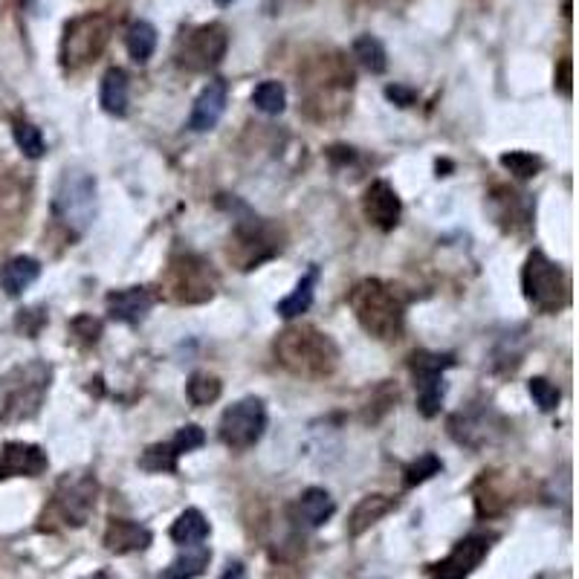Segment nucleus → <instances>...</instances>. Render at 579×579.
<instances>
[{"label":"nucleus","instance_id":"f257e3e1","mask_svg":"<svg viewBox=\"0 0 579 579\" xmlns=\"http://www.w3.org/2000/svg\"><path fill=\"white\" fill-rule=\"evenodd\" d=\"M348 304L362 331L380 342H397L406 328V293L383 278H362L354 284Z\"/></svg>","mask_w":579,"mask_h":579},{"label":"nucleus","instance_id":"f03ea898","mask_svg":"<svg viewBox=\"0 0 579 579\" xmlns=\"http://www.w3.org/2000/svg\"><path fill=\"white\" fill-rule=\"evenodd\" d=\"M278 365L304 380H325L339 365V348L328 333L313 325H290L273 342Z\"/></svg>","mask_w":579,"mask_h":579},{"label":"nucleus","instance_id":"7ed1b4c3","mask_svg":"<svg viewBox=\"0 0 579 579\" xmlns=\"http://www.w3.org/2000/svg\"><path fill=\"white\" fill-rule=\"evenodd\" d=\"M304 93V108L313 116L319 108V119H328L331 108L342 113L345 111V96L354 87V73L345 64L342 56H322L316 58L307 70H304V82H299Z\"/></svg>","mask_w":579,"mask_h":579},{"label":"nucleus","instance_id":"20e7f679","mask_svg":"<svg viewBox=\"0 0 579 579\" xmlns=\"http://www.w3.org/2000/svg\"><path fill=\"white\" fill-rule=\"evenodd\" d=\"M99 484L90 472H67L58 481L56 493L44 507L41 530H61V527H82L96 510Z\"/></svg>","mask_w":579,"mask_h":579},{"label":"nucleus","instance_id":"39448f33","mask_svg":"<svg viewBox=\"0 0 579 579\" xmlns=\"http://www.w3.org/2000/svg\"><path fill=\"white\" fill-rule=\"evenodd\" d=\"M524 299L542 313H559L571 304V276L542 249H533L522 270Z\"/></svg>","mask_w":579,"mask_h":579},{"label":"nucleus","instance_id":"423d86ee","mask_svg":"<svg viewBox=\"0 0 579 579\" xmlns=\"http://www.w3.org/2000/svg\"><path fill=\"white\" fill-rule=\"evenodd\" d=\"M53 380V368L47 362H29L9 374L3 400H0V420L3 423H21L35 417Z\"/></svg>","mask_w":579,"mask_h":579},{"label":"nucleus","instance_id":"0eeeda50","mask_svg":"<svg viewBox=\"0 0 579 579\" xmlns=\"http://www.w3.org/2000/svg\"><path fill=\"white\" fill-rule=\"evenodd\" d=\"M53 212L73 235H82L96 218V177L82 168H67L56 186Z\"/></svg>","mask_w":579,"mask_h":579},{"label":"nucleus","instance_id":"6e6552de","mask_svg":"<svg viewBox=\"0 0 579 579\" xmlns=\"http://www.w3.org/2000/svg\"><path fill=\"white\" fill-rule=\"evenodd\" d=\"M166 296L177 304H203L209 302L218 290V276L212 264L194 252H177L168 261Z\"/></svg>","mask_w":579,"mask_h":579},{"label":"nucleus","instance_id":"1a4fd4ad","mask_svg":"<svg viewBox=\"0 0 579 579\" xmlns=\"http://www.w3.org/2000/svg\"><path fill=\"white\" fill-rule=\"evenodd\" d=\"M111 32L113 24L108 15L87 12V15L73 18L64 27V38H61V64L67 70H79L84 64L96 61L102 56V50L108 47Z\"/></svg>","mask_w":579,"mask_h":579},{"label":"nucleus","instance_id":"9d476101","mask_svg":"<svg viewBox=\"0 0 579 579\" xmlns=\"http://www.w3.org/2000/svg\"><path fill=\"white\" fill-rule=\"evenodd\" d=\"M226 50H229V29L212 21V24L183 29L174 47V58L189 73H209L221 64Z\"/></svg>","mask_w":579,"mask_h":579},{"label":"nucleus","instance_id":"9b49d317","mask_svg":"<svg viewBox=\"0 0 579 579\" xmlns=\"http://www.w3.org/2000/svg\"><path fill=\"white\" fill-rule=\"evenodd\" d=\"M267 429V406L261 397H244L238 403H232L221 417V426H218V435L221 441L235 449V452H244L252 449L255 443L261 441Z\"/></svg>","mask_w":579,"mask_h":579},{"label":"nucleus","instance_id":"f8f14e48","mask_svg":"<svg viewBox=\"0 0 579 579\" xmlns=\"http://www.w3.org/2000/svg\"><path fill=\"white\" fill-rule=\"evenodd\" d=\"M455 365L452 354H432V351H414L409 357V371L417 386V409L423 417H435L441 412L446 380L443 371Z\"/></svg>","mask_w":579,"mask_h":579},{"label":"nucleus","instance_id":"ddd939ff","mask_svg":"<svg viewBox=\"0 0 579 579\" xmlns=\"http://www.w3.org/2000/svg\"><path fill=\"white\" fill-rule=\"evenodd\" d=\"M278 249H281V244L273 238V232L264 223L249 218L247 226H238L229 255L241 264V270H255L261 261L273 258Z\"/></svg>","mask_w":579,"mask_h":579},{"label":"nucleus","instance_id":"4468645a","mask_svg":"<svg viewBox=\"0 0 579 579\" xmlns=\"http://www.w3.org/2000/svg\"><path fill=\"white\" fill-rule=\"evenodd\" d=\"M490 551V539L475 533V536H467L464 542H458L452 553L441 559L438 565H429V574L432 579H467Z\"/></svg>","mask_w":579,"mask_h":579},{"label":"nucleus","instance_id":"2eb2a0df","mask_svg":"<svg viewBox=\"0 0 579 579\" xmlns=\"http://www.w3.org/2000/svg\"><path fill=\"white\" fill-rule=\"evenodd\" d=\"M50 467V458L41 446L9 441L0 446V481L6 478H38Z\"/></svg>","mask_w":579,"mask_h":579},{"label":"nucleus","instance_id":"dca6fc26","mask_svg":"<svg viewBox=\"0 0 579 579\" xmlns=\"http://www.w3.org/2000/svg\"><path fill=\"white\" fill-rule=\"evenodd\" d=\"M362 212H365V221L371 226H377L380 232H391L400 223L403 203H400V197H397L391 183L374 180L362 194Z\"/></svg>","mask_w":579,"mask_h":579},{"label":"nucleus","instance_id":"f3484780","mask_svg":"<svg viewBox=\"0 0 579 579\" xmlns=\"http://www.w3.org/2000/svg\"><path fill=\"white\" fill-rule=\"evenodd\" d=\"M108 316L113 322H122V325H139L151 307H154V296L148 287H125V290H113L108 293Z\"/></svg>","mask_w":579,"mask_h":579},{"label":"nucleus","instance_id":"a211bd4d","mask_svg":"<svg viewBox=\"0 0 579 579\" xmlns=\"http://www.w3.org/2000/svg\"><path fill=\"white\" fill-rule=\"evenodd\" d=\"M226 99H229V87H226V82L215 79V82L206 84V87L200 90V96L194 99L192 116H189V128L197 131V134L212 131V128L221 122L223 111H226Z\"/></svg>","mask_w":579,"mask_h":579},{"label":"nucleus","instance_id":"6ab92c4d","mask_svg":"<svg viewBox=\"0 0 579 579\" xmlns=\"http://www.w3.org/2000/svg\"><path fill=\"white\" fill-rule=\"evenodd\" d=\"M102 542L111 553L125 556V553L145 551L151 545V530L145 524L131 522V519H111Z\"/></svg>","mask_w":579,"mask_h":579},{"label":"nucleus","instance_id":"aec40b11","mask_svg":"<svg viewBox=\"0 0 579 579\" xmlns=\"http://www.w3.org/2000/svg\"><path fill=\"white\" fill-rule=\"evenodd\" d=\"M38 276H41V264H38L35 258L15 255V258H9V261L0 267V290L15 299V296H21V293L27 290L29 284H35Z\"/></svg>","mask_w":579,"mask_h":579},{"label":"nucleus","instance_id":"412c9836","mask_svg":"<svg viewBox=\"0 0 579 579\" xmlns=\"http://www.w3.org/2000/svg\"><path fill=\"white\" fill-rule=\"evenodd\" d=\"M394 510H397V498L383 496V493L365 496L362 501H359L357 507H354L351 519H348V536H351V539H357V536H362L368 527H374V524L380 522L383 516L394 513Z\"/></svg>","mask_w":579,"mask_h":579},{"label":"nucleus","instance_id":"4be33fe9","mask_svg":"<svg viewBox=\"0 0 579 579\" xmlns=\"http://www.w3.org/2000/svg\"><path fill=\"white\" fill-rule=\"evenodd\" d=\"M99 102L105 113L111 116H125L128 113V102H131V79L122 67H111L102 76V90H99Z\"/></svg>","mask_w":579,"mask_h":579},{"label":"nucleus","instance_id":"5701e85b","mask_svg":"<svg viewBox=\"0 0 579 579\" xmlns=\"http://www.w3.org/2000/svg\"><path fill=\"white\" fill-rule=\"evenodd\" d=\"M336 513V501L331 498L328 490L322 487H310L304 490L302 498H299V519H302L307 527H322V524L331 519Z\"/></svg>","mask_w":579,"mask_h":579},{"label":"nucleus","instance_id":"b1692460","mask_svg":"<svg viewBox=\"0 0 579 579\" xmlns=\"http://www.w3.org/2000/svg\"><path fill=\"white\" fill-rule=\"evenodd\" d=\"M316 281H319V267H310L307 270V276H302V281L296 284V290L287 296V299H281L276 307V313L281 319H296V316H302L310 310V304H313V293H316Z\"/></svg>","mask_w":579,"mask_h":579},{"label":"nucleus","instance_id":"393cba45","mask_svg":"<svg viewBox=\"0 0 579 579\" xmlns=\"http://www.w3.org/2000/svg\"><path fill=\"white\" fill-rule=\"evenodd\" d=\"M206 536H209V522H206V516L200 513V510H183L180 516H177V522L171 524V539L177 542V545H183V548H192V545H200V542H206Z\"/></svg>","mask_w":579,"mask_h":579},{"label":"nucleus","instance_id":"a878e982","mask_svg":"<svg viewBox=\"0 0 579 579\" xmlns=\"http://www.w3.org/2000/svg\"><path fill=\"white\" fill-rule=\"evenodd\" d=\"M209 559H212V551L203 548V545H192L186 548V553H180L160 579H197L206 568H209Z\"/></svg>","mask_w":579,"mask_h":579},{"label":"nucleus","instance_id":"bb28decb","mask_svg":"<svg viewBox=\"0 0 579 579\" xmlns=\"http://www.w3.org/2000/svg\"><path fill=\"white\" fill-rule=\"evenodd\" d=\"M157 27L154 24H148V21H134L131 27H128V35H125V50H128V56L134 58L137 64H148L151 56H154V50H157Z\"/></svg>","mask_w":579,"mask_h":579},{"label":"nucleus","instance_id":"cd10ccee","mask_svg":"<svg viewBox=\"0 0 579 579\" xmlns=\"http://www.w3.org/2000/svg\"><path fill=\"white\" fill-rule=\"evenodd\" d=\"M354 58H357L368 73H374V76L386 73L388 67L386 47H383V41L374 38V35H359L357 41H354Z\"/></svg>","mask_w":579,"mask_h":579},{"label":"nucleus","instance_id":"c85d7f7f","mask_svg":"<svg viewBox=\"0 0 579 579\" xmlns=\"http://www.w3.org/2000/svg\"><path fill=\"white\" fill-rule=\"evenodd\" d=\"M12 137L18 142V148L24 151V157H29V160H41V157H44L47 142H44L41 128H35L32 122H27V119H15V122H12Z\"/></svg>","mask_w":579,"mask_h":579},{"label":"nucleus","instance_id":"c756f323","mask_svg":"<svg viewBox=\"0 0 579 579\" xmlns=\"http://www.w3.org/2000/svg\"><path fill=\"white\" fill-rule=\"evenodd\" d=\"M252 105L267 116H278L287 108V90L281 82H261L252 90Z\"/></svg>","mask_w":579,"mask_h":579},{"label":"nucleus","instance_id":"7c9ffc66","mask_svg":"<svg viewBox=\"0 0 579 579\" xmlns=\"http://www.w3.org/2000/svg\"><path fill=\"white\" fill-rule=\"evenodd\" d=\"M221 391V380H218L215 374H206V371L192 374V380H189V386H186V394H189V400H192L194 406H209V403H215V400L221 397Z\"/></svg>","mask_w":579,"mask_h":579},{"label":"nucleus","instance_id":"2f4dec72","mask_svg":"<svg viewBox=\"0 0 579 579\" xmlns=\"http://www.w3.org/2000/svg\"><path fill=\"white\" fill-rule=\"evenodd\" d=\"M443 461L438 455H432V452H426V455H420L417 461H412L409 467L403 469V487L406 490H412L417 484H423V481H429V478H435V475H441Z\"/></svg>","mask_w":579,"mask_h":579},{"label":"nucleus","instance_id":"473e14b6","mask_svg":"<svg viewBox=\"0 0 579 579\" xmlns=\"http://www.w3.org/2000/svg\"><path fill=\"white\" fill-rule=\"evenodd\" d=\"M177 452L171 449V443H154L142 452L139 467L148 472H177Z\"/></svg>","mask_w":579,"mask_h":579},{"label":"nucleus","instance_id":"72a5a7b5","mask_svg":"<svg viewBox=\"0 0 579 579\" xmlns=\"http://www.w3.org/2000/svg\"><path fill=\"white\" fill-rule=\"evenodd\" d=\"M501 166L519 180H530L542 171V160L527 151H510V154H501Z\"/></svg>","mask_w":579,"mask_h":579},{"label":"nucleus","instance_id":"f704fd0d","mask_svg":"<svg viewBox=\"0 0 579 579\" xmlns=\"http://www.w3.org/2000/svg\"><path fill=\"white\" fill-rule=\"evenodd\" d=\"M527 391H530V397L536 400V406H539L542 412H553V409L559 406V388L548 383L545 377H533V380L527 383Z\"/></svg>","mask_w":579,"mask_h":579},{"label":"nucleus","instance_id":"c9c22d12","mask_svg":"<svg viewBox=\"0 0 579 579\" xmlns=\"http://www.w3.org/2000/svg\"><path fill=\"white\" fill-rule=\"evenodd\" d=\"M70 333H73V339L82 342V345H96L99 336H102V322L82 313V316H76V319L70 322Z\"/></svg>","mask_w":579,"mask_h":579},{"label":"nucleus","instance_id":"e433bc0d","mask_svg":"<svg viewBox=\"0 0 579 579\" xmlns=\"http://www.w3.org/2000/svg\"><path fill=\"white\" fill-rule=\"evenodd\" d=\"M168 443H171V449H174L177 455H186V452H194V449H200V446L206 443V432H203L200 426L189 423V426H183V429L174 435V441Z\"/></svg>","mask_w":579,"mask_h":579},{"label":"nucleus","instance_id":"4c0bfd02","mask_svg":"<svg viewBox=\"0 0 579 579\" xmlns=\"http://www.w3.org/2000/svg\"><path fill=\"white\" fill-rule=\"evenodd\" d=\"M386 99L391 105H397V108H412L414 102H417V93H414L412 87H406V84H388Z\"/></svg>","mask_w":579,"mask_h":579},{"label":"nucleus","instance_id":"58836bf2","mask_svg":"<svg viewBox=\"0 0 579 579\" xmlns=\"http://www.w3.org/2000/svg\"><path fill=\"white\" fill-rule=\"evenodd\" d=\"M44 322H47V316H44L41 310H21V316H18V331H24L27 336H38Z\"/></svg>","mask_w":579,"mask_h":579},{"label":"nucleus","instance_id":"ea45409f","mask_svg":"<svg viewBox=\"0 0 579 579\" xmlns=\"http://www.w3.org/2000/svg\"><path fill=\"white\" fill-rule=\"evenodd\" d=\"M556 84H559V90H562L565 96H571V61H568V58H562V61H559Z\"/></svg>","mask_w":579,"mask_h":579},{"label":"nucleus","instance_id":"a19ab883","mask_svg":"<svg viewBox=\"0 0 579 579\" xmlns=\"http://www.w3.org/2000/svg\"><path fill=\"white\" fill-rule=\"evenodd\" d=\"M221 579H247V571H244V565H241V562H232V565L223 571Z\"/></svg>","mask_w":579,"mask_h":579},{"label":"nucleus","instance_id":"79ce46f5","mask_svg":"<svg viewBox=\"0 0 579 579\" xmlns=\"http://www.w3.org/2000/svg\"><path fill=\"white\" fill-rule=\"evenodd\" d=\"M215 3H218V6H223V9H226V6H232V3H238V0H215Z\"/></svg>","mask_w":579,"mask_h":579}]
</instances>
